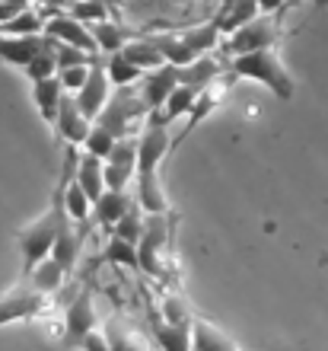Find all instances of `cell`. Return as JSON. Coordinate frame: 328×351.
I'll return each instance as SVG.
<instances>
[{"instance_id": "37", "label": "cell", "mask_w": 328, "mask_h": 351, "mask_svg": "<svg viewBox=\"0 0 328 351\" xmlns=\"http://www.w3.org/2000/svg\"><path fill=\"white\" fill-rule=\"evenodd\" d=\"M287 3H290V0H258V7H262L264 16H274V13H281Z\"/></svg>"}, {"instance_id": "32", "label": "cell", "mask_w": 328, "mask_h": 351, "mask_svg": "<svg viewBox=\"0 0 328 351\" xmlns=\"http://www.w3.org/2000/svg\"><path fill=\"white\" fill-rule=\"evenodd\" d=\"M67 13H71L73 19L86 23V26H96V23H105V19L115 16L109 0H80V3H73Z\"/></svg>"}, {"instance_id": "13", "label": "cell", "mask_w": 328, "mask_h": 351, "mask_svg": "<svg viewBox=\"0 0 328 351\" xmlns=\"http://www.w3.org/2000/svg\"><path fill=\"white\" fill-rule=\"evenodd\" d=\"M83 243H86V227H80V223L61 217V227H58V240H55V252H51V259L64 268V271H73L77 262H80Z\"/></svg>"}, {"instance_id": "20", "label": "cell", "mask_w": 328, "mask_h": 351, "mask_svg": "<svg viewBox=\"0 0 328 351\" xmlns=\"http://www.w3.org/2000/svg\"><path fill=\"white\" fill-rule=\"evenodd\" d=\"M153 45L160 48V55L166 58V64H173V67H188V64H194L198 58H204V55H198L188 42H185L179 32H153Z\"/></svg>"}, {"instance_id": "33", "label": "cell", "mask_w": 328, "mask_h": 351, "mask_svg": "<svg viewBox=\"0 0 328 351\" xmlns=\"http://www.w3.org/2000/svg\"><path fill=\"white\" fill-rule=\"evenodd\" d=\"M144 221H147V214L140 211V204L134 202V208H131L128 214H125V217H121L118 223H115V227H112V237H121V240H128V243H140V233H144Z\"/></svg>"}, {"instance_id": "8", "label": "cell", "mask_w": 328, "mask_h": 351, "mask_svg": "<svg viewBox=\"0 0 328 351\" xmlns=\"http://www.w3.org/2000/svg\"><path fill=\"white\" fill-rule=\"evenodd\" d=\"M45 36L55 38V42H64V45H73L86 51V55H99V45H96V36H92V29L80 19H73L71 13H51L48 16V26H45Z\"/></svg>"}, {"instance_id": "10", "label": "cell", "mask_w": 328, "mask_h": 351, "mask_svg": "<svg viewBox=\"0 0 328 351\" xmlns=\"http://www.w3.org/2000/svg\"><path fill=\"white\" fill-rule=\"evenodd\" d=\"M90 128H92V121L83 115L80 106H77V99L67 93L64 102H61V109H58L55 134L64 141L67 147H83V144H86V138H90Z\"/></svg>"}, {"instance_id": "12", "label": "cell", "mask_w": 328, "mask_h": 351, "mask_svg": "<svg viewBox=\"0 0 328 351\" xmlns=\"http://www.w3.org/2000/svg\"><path fill=\"white\" fill-rule=\"evenodd\" d=\"M229 80H233V77H229V74H223V77H217L214 84H207V86H204V90L198 93V102H194L192 115H188V125H185V128L179 131V138L173 141V147H175V144H182V141L188 138V134H192L194 128H198L201 121L207 119L210 112H214V109H217V106H220V102L227 99V93H229Z\"/></svg>"}, {"instance_id": "14", "label": "cell", "mask_w": 328, "mask_h": 351, "mask_svg": "<svg viewBox=\"0 0 328 351\" xmlns=\"http://www.w3.org/2000/svg\"><path fill=\"white\" fill-rule=\"evenodd\" d=\"M73 179H77V185H80L83 192H86V198L96 204L102 195H105V160L92 157V154H86V150H83V154L77 150Z\"/></svg>"}, {"instance_id": "27", "label": "cell", "mask_w": 328, "mask_h": 351, "mask_svg": "<svg viewBox=\"0 0 328 351\" xmlns=\"http://www.w3.org/2000/svg\"><path fill=\"white\" fill-rule=\"evenodd\" d=\"M179 74H182V84H188V86H198V90H204V86H207V84H214L217 77H223V74H227V67L220 64L217 58L204 55V58H198L194 64L182 67Z\"/></svg>"}, {"instance_id": "36", "label": "cell", "mask_w": 328, "mask_h": 351, "mask_svg": "<svg viewBox=\"0 0 328 351\" xmlns=\"http://www.w3.org/2000/svg\"><path fill=\"white\" fill-rule=\"evenodd\" d=\"M29 7H32V0H0V23H7V19L26 13Z\"/></svg>"}, {"instance_id": "25", "label": "cell", "mask_w": 328, "mask_h": 351, "mask_svg": "<svg viewBox=\"0 0 328 351\" xmlns=\"http://www.w3.org/2000/svg\"><path fill=\"white\" fill-rule=\"evenodd\" d=\"M105 74H109L115 90H128L137 80H144V71L131 64V58L125 55V51H112L109 61H105Z\"/></svg>"}, {"instance_id": "26", "label": "cell", "mask_w": 328, "mask_h": 351, "mask_svg": "<svg viewBox=\"0 0 328 351\" xmlns=\"http://www.w3.org/2000/svg\"><path fill=\"white\" fill-rule=\"evenodd\" d=\"M125 55L131 58V64L140 67L144 74H150V71H156V67H163L166 64V58L160 55V48L153 45V38L150 36H137L134 42H131L128 48H121Z\"/></svg>"}, {"instance_id": "29", "label": "cell", "mask_w": 328, "mask_h": 351, "mask_svg": "<svg viewBox=\"0 0 328 351\" xmlns=\"http://www.w3.org/2000/svg\"><path fill=\"white\" fill-rule=\"evenodd\" d=\"M102 259L105 265H115V268H131V271H140V256H137V246L121 237H109L105 250H102Z\"/></svg>"}, {"instance_id": "11", "label": "cell", "mask_w": 328, "mask_h": 351, "mask_svg": "<svg viewBox=\"0 0 328 351\" xmlns=\"http://www.w3.org/2000/svg\"><path fill=\"white\" fill-rule=\"evenodd\" d=\"M179 84H182L179 67L163 64V67H156V71H150V74H144L140 96H144V102L150 106V112H160L166 106V99H169V96L179 90Z\"/></svg>"}, {"instance_id": "21", "label": "cell", "mask_w": 328, "mask_h": 351, "mask_svg": "<svg viewBox=\"0 0 328 351\" xmlns=\"http://www.w3.org/2000/svg\"><path fill=\"white\" fill-rule=\"evenodd\" d=\"M198 86H188V84H179V90L166 99V106L160 112H150V119L163 121V125H173L179 119H188L194 109V102H198Z\"/></svg>"}, {"instance_id": "7", "label": "cell", "mask_w": 328, "mask_h": 351, "mask_svg": "<svg viewBox=\"0 0 328 351\" xmlns=\"http://www.w3.org/2000/svg\"><path fill=\"white\" fill-rule=\"evenodd\" d=\"M131 179H137V138H125L105 157V189L128 192Z\"/></svg>"}, {"instance_id": "15", "label": "cell", "mask_w": 328, "mask_h": 351, "mask_svg": "<svg viewBox=\"0 0 328 351\" xmlns=\"http://www.w3.org/2000/svg\"><path fill=\"white\" fill-rule=\"evenodd\" d=\"M48 42V36H0V61L23 71Z\"/></svg>"}, {"instance_id": "17", "label": "cell", "mask_w": 328, "mask_h": 351, "mask_svg": "<svg viewBox=\"0 0 328 351\" xmlns=\"http://www.w3.org/2000/svg\"><path fill=\"white\" fill-rule=\"evenodd\" d=\"M64 86L58 77H48V80H38L32 84V102H36L38 115L45 119V125L55 131V121H58V109H61V102H64Z\"/></svg>"}, {"instance_id": "5", "label": "cell", "mask_w": 328, "mask_h": 351, "mask_svg": "<svg viewBox=\"0 0 328 351\" xmlns=\"http://www.w3.org/2000/svg\"><path fill=\"white\" fill-rule=\"evenodd\" d=\"M64 335L61 342L67 348H80V342L92 329H99V313H96V300H92V287H80L73 300L64 306Z\"/></svg>"}, {"instance_id": "19", "label": "cell", "mask_w": 328, "mask_h": 351, "mask_svg": "<svg viewBox=\"0 0 328 351\" xmlns=\"http://www.w3.org/2000/svg\"><path fill=\"white\" fill-rule=\"evenodd\" d=\"M92 29V36H96V45H99V51H121V48H128L131 42H134L140 32H134V29L128 26V23H121L118 16L105 19V23H96Z\"/></svg>"}, {"instance_id": "22", "label": "cell", "mask_w": 328, "mask_h": 351, "mask_svg": "<svg viewBox=\"0 0 328 351\" xmlns=\"http://www.w3.org/2000/svg\"><path fill=\"white\" fill-rule=\"evenodd\" d=\"M131 208H134V202H131L128 192H112V189H105V195H102L99 202H96V208H92V221L99 223V227H109L112 230Z\"/></svg>"}, {"instance_id": "1", "label": "cell", "mask_w": 328, "mask_h": 351, "mask_svg": "<svg viewBox=\"0 0 328 351\" xmlns=\"http://www.w3.org/2000/svg\"><path fill=\"white\" fill-rule=\"evenodd\" d=\"M64 208L61 198L51 192V204L38 214L36 221H29L23 230L16 233V246H19V262H23V275H32L42 262L55 252V240H58V227H61Z\"/></svg>"}, {"instance_id": "18", "label": "cell", "mask_w": 328, "mask_h": 351, "mask_svg": "<svg viewBox=\"0 0 328 351\" xmlns=\"http://www.w3.org/2000/svg\"><path fill=\"white\" fill-rule=\"evenodd\" d=\"M150 332L163 351H192V326H173L150 310Z\"/></svg>"}, {"instance_id": "4", "label": "cell", "mask_w": 328, "mask_h": 351, "mask_svg": "<svg viewBox=\"0 0 328 351\" xmlns=\"http://www.w3.org/2000/svg\"><path fill=\"white\" fill-rule=\"evenodd\" d=\"M277 36H281V23H277V13L274 16H258L252 19L249 26L236 29L233 36H227V42H223V51H227V58H239V55H252V51H264V48H274V42H277Z\"/></svg>"}, {"instance_id": "31", "label": "cell", "mask_w": 328, "mask_h": 351, "mask_svg": "<svg viewBox=\"0 0 328 351\" xmlns=\"http://www.w3.org/2000/svg\"><path fill=\"white\" fill-rule=\"evenodd\" d=\"M156 313L173 326H192L194 323V310L182 294H166L163 300H160V306H156Z\"/></svg>"}, {"instance_id": "34", "label": "cell", "mask_w": 328, "mask_h": 351, "mask_svg": "<svg viewBox=\"0 0 328 351\" xmlns=\"http://www.w3.org/2000/svg\"><path fill=\"white\" fill-rule=\"evenodd\" d=\"M90 71H92V64L61 67V71H58V80H61V86H64V93L77 96V93L83 90V84H86V77H90Z\"/></svg>"}, {"instance_id": "24", "label": "cell", "mask_w": 328, "mask_h": 351, "mask_svg": "<svg viewBox=\"0 0 328 351\" xmlns=\"http://www.w3.org/2000/svg\"><path fill=\"white\" fill-rule=\"evenodd\" d=\"M175 32H179V36H182L185 42L198 51V55H210V51L220 45V38H223L217 16L204 19V23H192V26H185V29H175Z\"/></svg>"}, {"instance_id": "2", "label": "cell", "mask_w": 328, "mask_h": 351, "mask_svg": "<svg viewBox=\"0 0 328 351\" xmlns=\"http://www.w3.org/2000/svg\"><path fill=\"white\" fill-rule=\"evenodd\" d=\"M227 74L233 80H255V84L268 86V90L277 96V99H293L297 84H293L290 71L283 67L281 55L274 48H264V51H252V55H239L227 61Z\"/></svg>"}, {"instance_id": "23", "label": "cell", "mask_w": 328, "mask_h": 351, "mask_svg": "<svg viewBox=\"0 0 328 351\" xmlns=\"http://www.w3.org/2000/svg\"><path fill=\"white\" fill-rule=\"evenodd\" d=\"M214 16H217V23H220L223 38H227V36H233L236 29L249 26L252 19L262 16V7H258V0H233L227 10H217Z\"/></svg>"}, {"instance_id": "6", "label": "cell", "mask_w": 328, "mask_h": 351, "mask_svg": "<svg viewBox=\"0 0 328 351\" xmlns=\"http://www.w3.org/2000/svg\"><path fill=\"white\" fill-rule=\"evenodd\" d=\"M42 306H45V297L38 294L29 281H19V285H13L10 291L0 294V326L32 319V316L42 313Z\"/></svg>"}, {"instance_id": "28", "label": "cell", "mask_w": 328, "mask_h": 351, "mask_svg": "<svg viewBox=\"0 0 328 351\" xmlns=\"http://www.w3.org/2000/svg\"><path fill=\"white\" fill-rule=\"evenodd\" d=\"M64 278H67V271H64L61 265H58V262L51 259V256H48V259L42 262V265H38L36 271H32V275L26 278V281H29L32 287H36V291H38L42 297H51V294H58V291H61Z\"/></svg>"}, {"instance_id": "16", "label": "cell", "mask_w": 328, "mask_h": 351, "mask_svg": "<svg viewBox=\"0 0 328 351\" xmlns=\"http://www.w3.org/2000/svg\"><path fill=\"white\" fill-rule=\"evenodd\" d=\"M192 351H242L236 345V339L220 329L217 323H210L204 316H194L192 323Z\"/></svg>"}, {"instance_id": "30", "label": "cell", "mask_w": 328, "mask_h": 351, "mask_svg": "<svg viewBox=\"0 0 328 351\" xmlns=\"http://www.w3.org/2000/svg\"><path fill=\"white\" fill-rule=\"evenodd\" d=\"M105 335H109V342L115 351H150L144 335L137 332L134 326L118 323V319H112V323L105 326Z\"/></svg>"}, {"instance_id": "9", "label": "cell", "mask_w": 328, "mask_h": 351, "mask_svg": "<svg viewBox=\"0 0 328 351\" xmlns=\"http://www.w3.org/2000/svg\"><path fill=\"white\" fill-rule=\"evenodd\" d=\"M112 93H115V86H112L109 74H105V61H96L90 77H86V84H83V90L77 93L73 99H77V106H80V112L86 119L96 121L102 115V109L109 106Z\"/></svg>"}, {"instance_id": "35", "label": "cell", "mask_w": 328, "mask_h": 351, "mask_svg": "<svg viewBox=\"0 0 328 351\" xmlns=\"http://www.w3.org/2000/svg\"><path fill=\"white\" fill-rule=\"evenodd\" d=\"M80 351H115V348H112L105 329H92V332L80 342Z\"/></svg>"}, {"instance_id": "3", "label": "cell", "mask_w": 328, "mask_h": 351, "mask_svg": "<svg viewBox=\"0 0 328 351\" xmlns=\"http://www.w3.org/2000/svg\"><path fill=\"white\" fill-rule=\"evenodd\" d=\"M169 250V214H147L144 233L137 243V256H140V271L147 278L163 275V256Z\"/></svg>"}]
</instances>
